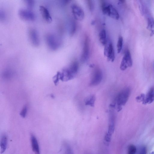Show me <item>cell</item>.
Listing matches in <instances>:
<instances>
[{
  "mask_svg": "<svg viewBox=\"0 0 154 154\" xmlns=\"http://www.w3.org/2000/svg\"><path fill=\"white\" fill-rule=\"evenodd\" d=\"M90 51L89 40L88 36H85L82 54L81 61L82 62H85L88 58Z\"/></svg>",
  "mask_w": 154,
  "mask_h": 154,
  "instance_id": "9",
  "label": "cell"
},
{
  "mask_svg": "<svg viewBox=\"0 0 154 154\" xmlns=\"http://www.w3.org/2000/svg\"><path fill=\"white\" fill-rule=\"evenodd\" d=\"M131 92L129 88H126L122 90L117 95L115 99L116 104L117 105L118 111H121L122 107L124 106L128 101Z\"/></svg>",
  "mask_w": 154,
  "mask_h": 154,
  "instance_id": "1",
  "label": "cell"
},
{
  "mask_svg": "<svg viewBox=\"0 0 154 154\" xmlns=\"http://www.w3.org/2000/svg\"><path fill=\"white\" fill-rule=\"evenodd\" d=\"M71 11L75 19L78 21H82L84 19L85 14L83 9L77 4H73L71 6Z\"/></svg>",
  "mask_w": 154,
  "mask_h": 154,
  "instance_id": "4",
  "label": "cell"
},
{
  "mask_svg": "<svg viewBox=\"0 0 154 154\" xmlns=\"http://www.w3.org/2000/svg\"><path fill=\"white\" fill-rule=\"evenodd\" d=\"M79 68V63L77 61H75L71 63L70 66L68 68L72 73L75 75L77 73Z\"/></svg>",
  "mask_w": 154,
  "mask_h": 154,
  "instance_id": "20",
  "label": "cell"
},
{
  "mask_svg": "<svg viewBox=\"0 0 154 154\" xmlns=\"http://www.w3.org/2000/svg\"><path fill=\"white\" fill-rule=\"evenodd\" d=\"M8 138L6 134H3L1 137V153L2 154L6 151L7 148Z\"/></svg>",
  "mask_w": 154,
  "mask_h": 154,
  "instance_id": "16",
  "label": "cell"
},
{
  "mask_svg": "<svg viewBox=\"0 0 154 154\" xmlns=\"http://www.w3.org/2000/svg\"><path fill=\"white\" fill-rule=\"evenodd\" d=\"M94 65H90V67L91 68H93L94 67Z\"/></svg>",
  "mask_w": 154,
  "mask_h": 154,
  "instance_id": "31",
  "label": "cell"
},
{
  "mask_svg": "<svg viewBox=\"0 0 154 154\" xmlns=\"http://www.w3.org/2000/svg\"><path fill=\"white\" fill-rule=\"evenodd\" d=\"M147 29L151 32V36H153L154 34V20L152 18H148Z\"/></svg>",
  "mask_w": 154,
  "mask_h": 154,
  "instance_id": "18",
  "label": "cell"
},
{
  "mask_svg": "<svg viewBox=\"0 0 154 154\" xmlns=\"http://www.w3.org/2000/svg\"><path fill=\"white\" fill-rule=\"evenodd\" d=\"M92 1H88V5L90 8V10H93V4L92 3Z\"/></svg>",
  "mask_w": 154,
  "mask_h": 154,
  "instance_id": "29",
  "label": "cell"
},
{
  "mask_svg": "<svg viewBox=\"0 0 154 154\" xmlns=\"http://www.w3.org/2000/svg\"><path fill=\"white\" fill-rule=\"evenodd\" d=\"M102 78L103 74L101 70L98 68H96L94 71L90 85L96 86L99 85L101 83Z\"/></svg>",
  "mask_w": 154,
  "mask_h": 154,
  "instance_id": "8",
  "label": "cell"
},
{
  "mask_svg": "<svg viewBox=\"0 0 154 154\" xmlns=\"http://www.w3.org/2000/svg\"><path fill=\"white\" fill-rule=\"evenodd\" d=\"M71 26V30L70 31V34L71 35H73L75 32L76 25L74 23H72Z\"/></svg>",
  "mask_w": 154,
  "mask_h": 154,
  "instance_id": "28",
  "label": "cell"
},
{
  "mask_svg": "<svg viewBox=\"0 0 154 154\" xmlns=\"http://www.w3.org/2000/svg\"><path fill=\"white\" fill-rule=\"evenodd\" d=\"M18 14L20 18L24 20L32 21L35 19V13L29 9H20L18 12Z\"/></svg>",
  "mask_w": 154,
  "mask_h": 154,
  "instance_id": "6",
  "label": "cell"
},
{
  "mask_svg": "<svg viewBox=\"0 0 154 154\" xmlns=\"http://www.w3.org/2000/svg\"><path fill=\"white\" fill-rule=\"evenodd\" d=\"M45 39L48 47L51 50H56L60 47L61 41L55 34L50 33L47 34Z\"/></svg>",
  "mask_w": 154,
  "mask_h": 154,
  "instance_id": "2",
  "label": "cell"
},
{
  "mask_svg": "<svg viewBox=\"0 0 154 154\" xmlns=\"http://www.w3.org/2000/svg\"><path fill=\"white\" fill-rule=\"evenodd\" d=\"M25 4L27 6L29 9H31L33 8L34 5V1L32 0H26L25 1Z\"/></svg>",
  "mask_w": 154,
  "mask_h": 154,
  "instance_id": "24",
  "label": "cell"
},
{
  "mask_svg": "<svg viewBox=\"0 0 154 154\" xmlns=\"http://www.w3.org/2000/svg\"><path fill=\"white\" fill-rule=\"evenodd\" d=\"M147 153L146 148L144 146H142L139 149L138 154H147Z\"/></svg>",
  "mask_w": 154,
  "mask_h": 154,
  "instance_id": "27",
  "label": "cell"
},
{
  "mask_svg": "<svg viewBox=\"0 0 154 154\" xmlns=\"http://www.w3.org/2000/svg\"><path fill=\"white\" fill-rule=\"evenodd\" d=\"M31 141L33 151L35 154H40V149L38 141L33 134H31Z\"/></svg>",
  "mask_w": 154,
  "mask_h": 154,
  "instance_id": "12",
  "label": "cell"
},
{
  "mask_svg": "<svg viewBox=\"0 0 154 154\" xmlns=\"http://www.w3.org/2000/svg\"><path fill=\"white\" fill-rule=\"evenodd\" d=\"M54 84L56 86L58 84L60 79V72H57V74L53 77Z\"/></svg>",
  "mask_w": 154,
  "mask_h": 154,
  "instance_id": "23",
  "label": "cell"
},
{
  "mask_svg": "<svg viewBox=\"0 0 154 154\" xmlns=\"http://www.w3.org/2000/svg\"><path fill=\"white\" fill-rule=\"evenodd\" d=\"M154 101V87H151L145 96L144 101L143 103L144 105L150 104Z\"/></svg>",
  "mask_w": 154,
  "mask_h": 154,
  "instance_id": "14",
  "label": "cell"
},
{
  "mask_svg": "<svg viewBox=\"0 0 154 154\" xmlns=\"http://www.w3.org/2000/svg\"><path fill=\"white\" fill-rule=\"evenodd\" d=\"M0 17H1V20H4L5 19V15L4 12L3 11H1L0 13Z\"/></svg>",
  "mask_w": 154,
  "mask_h": 154,
  "instance_id": "30",
  "label": "cell"
},
{
  "mask_svg": "<svg viewBox=\"0 0 154 154\" xmlns=\"http://www.w3.org/2000/svg\"><path fill=\"white\" fill-rule=\"evenodd\" d=\"M99 38L100 41L101 43L103 46H105L107 43L106 32L105 30H102L100 32Z\"/></svg>",
  "mask_w": 154,
  "mask_h": 154,
  "instance_id": "17",
  "label": "cell"
},
{
  "mask_svg": "<svg viewBox=\"0 0 154 154\" xmlns=\"http://www.w3.org/2000/svg\"><path fill=\"white\" fill-rule=\"evenodd\" d=\"M115 118L114 114L112 112L110 114L108 131L107 133L112 135L115 130Z\"/></svg>",
  "mask_w": 154,
  "mask_h": 154,
  "instance_id": "13",
  "label": "cell"
},
{
  "mask_svg": "<svg viewBox=\"0 0 154 154\" xmlns=\"http://www.w3.org/2000/svg\"><path fill=\"white\" fill-rule=\"evenodd\" d=\"M145 96L144 94H141L137 97L136 99L138 102H142L143 103L144 101Z\"/></svg>",
  "mask_w": 154,
  "mask_h": 154,
  "instance_id": "25",
  "label": "cell"
},
{
  "mask_svg": "<svg viewBox=\"0 0 154 154\" xmlns=\"http://www.w3.org/2000/svg\"><path fill=\"white\" fill-rule=\"evenodd\" d=\"M60 154H74L73 150L70 144L67 142L64 141L62 143Z\"/></svg>",
  "mask_w": 154,
  "mask_h": 154,
  "instance_id": "15",
  "label": "cell"
},
{
  "mask_svg": "<svg viewBox=\"0 0 154 154\" xmlns=\"http://www.w3.org/2000/svg\"><path fill=\"white\" fill-rule=\"evenodd\" d=\"M132 61L130 52L128 49H126L125 51L121 63L120 69L122 70H125L128 68L132 67Z\"/></svg>",
  "mask_w": 154,
  "mask_h": 154,
  "instance_id": "5",
  "label": "cell"
},
{
  "mask_svg": "<svg viewBox=\"0 0 154 154\" xmlns=\"http://www.w3.org/2000/svg\"><path fill=\"white\" fill-rule=\"evenodd\" d=\"M29 35L30 40L33 46L36 47L38 46L40 41L37 30L33 28L30 29L29 31Z\"/></svg>",
  "mask_w": 154,
  "mask_h": 154,
  "instance_id": "10",
  "label": "cell"
},
{
  "mask_svg": "<svg viewBox=\"0 0 154 154\" xmlns=\"http://www.w3.org/2000/svg\"><path fill=\"white\" fill-rule=\"evenodd\" d=\"M102 11L105 15L113 19L118 20L120 18L119 14L116 9L111 4L105 3L102 5Z\"/></svg>",
  "mask_w": 154,
  "mask_h": 154,
  "instance_id": "3",
  "label": "cell"
},
{
  "mask_svg": "<svg viewBox=\"0 0 154 154\" xmlns=\"http://www.w3.org/2000/svg\"><path fill=\"white\" fill-rule=\"evenodd\" d=\"M95 101V97L94 95H92L87 98L85 100V105L94 107Z\"/></svg>",
  "mask_w": 154,
  "mask_h": 154,
  "instance_id": "19",
  "label": "cell"
},
{
  "mask_svg": "<svg viewBox=\"0 0 154 154\" xmlns=\"http://www.w3.org/2000/svg\"><path fill=\"white\" fill-rule=\"evenodd\" d=\"M27 111H28V107L27 106H25L24 107L20 113V116L23 118H24L26 116Z\"/></svg>",
  "mask_w": 154,
  "mask_h": 154,
  "instance_id": "26",
  "label": "cell"
},
{
  "mask_svg": "<svg viewBox=\"0 0 154 154\" xmlns=\"http://www.w3.org/2000/svg\"><path fill=\"white\" fill-rule=\"evenodd\" d=\"M137 152V148L133 145L129 146L128 149V154H135Z\"/></svg>",
  "mask_w": 154,
  "mask_h": 154,
  "instance_id": "22",
  "label": "cell"
},
{
  "mask_svg": "<svg viewBox=\"0 0 154 154\" xmlns=\"http://www.w3.org/2000/svg\"><path fill=\"white\" fill-rule=\"evenodd\" d=\"M95 22L94 21H93V22H92V24L93 25H94L95 24Z\"/></svg>",
  "mask_w": 154,
  "mask_h": 154,
  "instance_id": "32",
  "label": "cell"
},
{
  "mask_svg": "<svg viewBox=\"0 0 154 154\" xmlns=\"http://www.w3.org/2000/svg\"><path fill=\"white\" fill-rule=\"evenodd\" d=\"M104 55L108 61L113 62L115 59V53L113 44L111 42L107 43L105 46Z\"/></svg>",
  "mask_w": 154,
  "mask_h": 154,
  "instance_id": "7",
  "label": "cell"
},
{
  "mask_svg": "<svg viewBox=\"0 0 154 154\" xmlns=\"http://www.w3.org/2000/svg\"><path fill=\"white\" fill-rule=\"evenodd\" d=\"M40 10L44 21L48 23H50L52 21V17L48 9L45 6H40Z\"/></svg>",
  "mask_w": 154,
  "mask_h": 154,
  "instance_id": "11",
  "label": "cell"
},
{
  "mask_svg": "<svg viewBox=\"0 0 154 154\" xmlns=\"http://www.w3.org/2000/svg\"><path fill=\"white\" fill-rule=\"evenodd\" d=\"M123 39L121 36H120L118 40L117 48V52L120 53L122 50L123 45Z\"/></svg>",
  "mask_w": 154,
  "mask_h": 154,
  "instance_id": "21",
  "label": "cell"
}]
</instances>
